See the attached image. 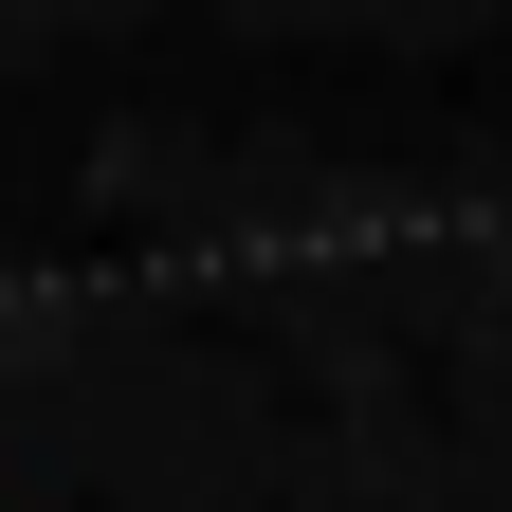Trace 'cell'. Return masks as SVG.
Here are the masks:
<instances>
[]
</instances>
